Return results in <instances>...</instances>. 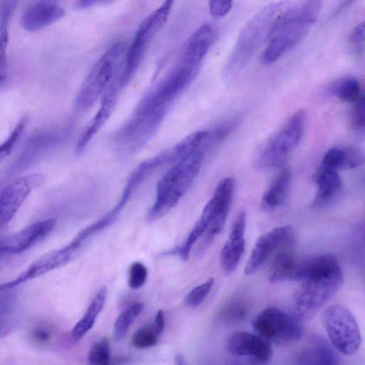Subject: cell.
Returning a JSON list of instances; mask_svg holds the SVG:
<instances>
[{
    "label": "cell",
    "mask_w": 365,
    "mask_h": 365,
    "mask_svg": "<svg viewBox=\"0 0 365 365\" xmlns=\"http://www.w3.org/2000/svg\"><path fill=\"white\" fill-rule=\"evenodd\" d=\"M322 7L320 1L289 4L274 23L267 46L261 55L262 63H274L294 47L316 23Z\"/></svg>",
    "instance_id": "cell-1"
},
{
    "label": "cell",
    "mask_w": 365,
    "mask_h": 365,
    "mask_svg": "<svg viewBox=\"0 0 365 365\" xmlns=\"http://www.w3.org/2000/svg\"><path fill=\"white\" fill-rule=\"evenodd\" d=\"M288 5L287 2L269 4L245 24L225 67L224 76L226 79L236 76L262 44L268 42L277 17Z\"/></svg>",
    "instance_id": "cell-2"
},
{
    "label": "cell",
    "mask_w": 365,
    "mask_h": 365,
    "mask_svg": "<svg viewBox=\"0 0 365 365\" xmlns=\"http://www.w3.org/2000/svg\"><path fill=\"white\" fill-rule=\"evenodd\" d=\"M205 151L200 148L185 155L160 180L155 203L147 215L148 221L160 218L178 203L197 177Z\"/></svg>",
    "instance_id": "cell-3"
},
{
    "label": "cell",
    "mask_w": 365,
    "mask_h": 365,
    "mask_svg": "<svg viewBox=\"0 0 365 365\" xmlns=\"http://www.w3.org/2000/svg\"><path fill=\"white\" fill-rule=\"evenodd\" d=\"M344 282L341 269L309 277L302 281L294 294L297 318L310 319L336 293Z\"/></svg>",
    "instance_id": "cell-4"
},
{
    "label": "cell",
    "mask_w": 365,
    "mask_h": 365,
    "mask_svg": "<svg viewBox=\"0 0 365 365\" xmlns=\"http://www.w3.org/2000/svg\"><path fill=\"white\" fill-rule=\"evenodd\" d=\"M306 120L304 110L292 114L284 126L263 146L255 165L260 170H270L282 166L299 145Z\"/></svg>",
    "instance_id": "cell-5"
},
{
    "label": "cell",
    "mask_w": 365,
    "mask_h": 365,
    "mask_svg": "<svg viewBox=\"0 0 365 365\" xmlns=\"http://www.w3.org/2000/svg\"><path fill=\"white\" fill-rule=\"evenodd\" d=\"M167 107L135 113L114 136L116 150L130 155L140 150L156 133L165 115Z\"/></svg>",
    "instance_id": "cell-6"
},
{
    "label": "cell",
    "mask_w": 365,
    "mask_h": 365,
    "mask_svg": "<svg viewBox=\"0 0 365 365\" xmlns=\"http://www.w3.org/2000/svg\"><path fill=\"white\" fill-rule=\"evenodd\" d=\"M125 44H113L98 60L83 81L75 100L79 111L90 108L105 92L114 74L117 60L125 51Z\"/></svg>",
    "instance_id": "cell-7"
},
{
    "label": "cell",
    "mask_w": 365,
    "mask_h": 365,
    "mask_svg": "<svg viewBox=\"0 0 365 365\" xmlns=\"http://www.w3.org/2000/svg\"><path fill=\"white\" fill-rule=\"evenodd\" d=\"M173 4V1H164L141 22L127 51L124 70L120 78V87L126 85L137 71L150 41L168 21Z\"/></svg>",
    "instance_id": "cell-8"
},
{
    "label": "cell",
    "mask_w": 365,
    "mask_h": 365,
    "mask_svg": "<svg viewBox=\"0 0 365 365\" xmlns=\"http://www.w3.org/2000/svg\"><path fill=\"white\" fill-rule=\"evenodd\" d=\"M322 322L333 347L341 354L352 355L359 349L361 336L359 325L345 307L334 304L322 314Z\"/></svg>",
    "instance_id": "cell-9"
},
{
    "label": "cell",
    "mask_w": 365,
    "mask_h": 365,
    "mask_svg": "<svg viewBox=\"0 0 365 365\" xmlns=\"http://www.w3.org/2000/svg\"><path fill=\"white\" fill-rule=\"evenodd\" d=\"M252 327L256 334L278 346H287L297 341L302 331L295 316L274 307L261 311L254 319Z\"/></svg>",
    "instance_id": "cell-10"
},
{
    "label": "cell",
    "mask_w": 365,
    "mask_h": 365,
    "mask_svg": "<svg viewBox=\"0 0 365 365\" xmlns=\"http://www.w3.org/2000/svg\"><path fill=\"white\" fill-rule=\"evenodd\" d=\"M234 188L235 181L232 178L222 179L217 185L212 197L205 206L199 220L183 244L168 253L178 255L183 260H187L192 246L203 235L211 221L218 216L228 215Z\"/></svg>",
    "instance_id": "cell-11"
},
{
    "label": "cell",
    "mask_w": 365,
    "mask_h": 365,
    "mask_svg": "<svg viewBox=\"0 0 365 365\" xmlns=\"http://www.w3.org/2000/svg\"><path fill=\"white\" fill-rule=\"evenodd\" d=\"M199 68L180 63L143 97L135 113L167 107L193 81Z\"/></svg>",
    "instance_id": "cell-12"
},
{
    "label": "cell",
    "mask_w": 365,
    "mask_h": 365,
    "mask_svg": "<svg viewBox=\"0 0 365 365\" xmlns=\"http://www.w3.org/2000/svg\"><path fill=\"white\" fill-rule=\"evenodd\" d=\"M83 245L74 238L64 247L51 252L36 260L16 279L0 284V291L10 289L50 271L66 265L77 257Z\"/></svg>",
    "instance_id": "cell-13"
},
{
    "label": "cell",
    "mask_w": 365,
    "mask_h": 365,
    "mask_svg": "<svg viewBox=\"0 0 365 365\" xmlns=\"http://www.w3.org/2000/svg\"><path fill=\"white\" fill-rule=\"evenodd\" d=\"M226 349L231 355L254 364H266L272 356L270 343L257 334L247 331L232 334L226 342Z\"/></svg>",
    "instance_id": "cell-14"
},
{
    "label": "cell",
    "mask_w": 365,
    "mask_h": 365,
    "mask_svg": "<svg viewBox=\"0 0 365 365\" xmlns=\"http://www.w3.org/2000/svg\"><path fill=\"white\" fill-rule=\"evenodd\" d=\"M294 236V230L290 226L277 227L260 236L251 252L245 274L250 275L257 272L273 252L290 245Z\"/></svg>",
    "instance_id": "cell-15"
},
{
    "label": "cell",
    "mask_w": 365,
    "mask_h": 365,
    "mask_svg": "<svg viewBox=\"0 0 365 365\" xmlns=\"http://www.w3.org/2000/svg\"><path fill=\"white\" fill-rule=\"evenodd\" d=\"M43 178L38 174L21 177L10 183L0 195V230L14 217L31 191Z\"/></svg>",
    "instance_id": "cell-16"
},
{
    "label": "cell",
    "mask_w": 365,
    "mask_h": 365,
    "mask_svg": "<svg viewBox=\"0 0 365 365\" xmlns=\"http://www.w3.org/2000/svg\"><path fill=\"white\" fill-rule=\"evenodd\" d=\"M245 212H240L235 217L228 240L220 252V265L227 274L235 270L243 255L245 247Z\"/></svg>",
    "instance_id": "cell-17"
},
{
    "label": "cell",
    "mask_w": 365,
    "mask_h": 365,
    "mask_svg": "<svg viewBox=\"0 0 365 365\" xmlns=\"http://www.w3.org/2000/svg\"><path fill=\"white\" fill-rule=\"evenodd\" d=\"M216 32L212 26L205 24L188 38L182 51L180 63L200 68L215 39Z\"/></svg>",
    "instance_id": "cell-18"
},
{
    "label": "cell",
    "mask_w": 365,
    "mask_h": 365,
    "mask_svg": "<svg viewBox=\"0 0 365 365\" xmlns=\"http://www.w3.org/2000/svg\"><path fill=\"white\" fill-rule=\"evenodd\" d=\"M116 100V86L113 83L104 93L98 111L82 131L76 145V154H80L84 150L89 142L110 118Z\"/></svg>",
    "instance_id": "cell-19"
},
{
    "label": "cell",
    "mask_w": 365,
    "mask_h": 365,
    "mask_svg": "<svg viewBox=\"0 0 365 365\" xmlns=\"http://www.w3.org/2000/svg\"><path fill=\"white\" fill-rule=\"evenodd\" d=\"M64 14L61 6L50 1H39L25 10L21 24L26 30L36 31L58 21Z\"/></svg>",
    "instance_id": "cell-20"
},
{
    "label": "cell",
    "mask_w": 365,
    "mask_h": 365,
    "mask_svg": "<svg viewBox=\"0 0 365 365\" xmlns=\"http://www.w3.org/2000/svg\"><path fill=\"white\" fill-rule=\"evenodd\" d=\"M314 181L317 186L313 205L324 207L332 202L340 194L342 182L338 172L322 165L314 174Z\"/></svg>",
    "instance_id": "cell-21"
},
{
    "label": "cell",
    "mask_w": 365,
    "mask_h": 365,
    "mask_svg": "<svg viewBox=\"0 0 365 365\" xmlns=\"http://www.w3.org/2000/svg\"><path fill=\"white\" fill-rule=\"evenodd\" d=\"M364 163L362 151L352 145H336L324 154L321 165L336 172L356 168Z\"/></svg>",
    "instance_id": "cell-22"
},
{
    "label": "cell",
    "mask_w": 365,
    "mask_h": 365,
    "mask_svg": "<svg viewBox=\"0 0 365 365\" xmlns=\"http://www.w3.org/2000/svg\"><path fill=\"white\" fill-rule=\"evenodd\" d=\"M290 181L289 169H282L263 194L261 200L262 207L266 210H273L282 206L287 198Z\"/></svg>",
    "instance_id": "cell-23"
},
{
    "label": "cell",
    "mask_w": 365,
    "mask_h": 365,
    "mask_svg": "<svg viewBox=\"0 0 365 365\" xmlns=\"http://www.w3.org/2000/svg\"><path fill=\"white\" fill-rule=\"evenodd\" d=\"M106 294L107 290L105 287L99 289L88 307L84 315L73 328L71 336L73 340H80L93 327L97 317L104 306Z\"/></svg>",
    "instance_id": "cell-24"
},
{
    "label": "cell",
    "mask_w": 365,
    "mask_h": 365,
    "mask_svg": "<svg viewBox=\"0 0 365 365\" xmlns=\"http://www.w3.org/2000/svg\"><path fill=\"white\" fill-rule=\"evenodd\" d=\"M316 342L299 354L297 365H338L337 357L330 346L322 341Z\"/></svg>",
    "instance_id": "cell-25"
},
{
    "label": "cell",
    "mask_w": 365,
    "mask_h": 365,
    "mask_svg": "<svg viewBox=\"0 0 365 365\" xmlns=\"http://www.w3.org/2000/svg\"><path fill=\"white\" fill-rule=\"evenodd\" d=\"M294 256L287 252H282L273 260L268 273L271 282L293 280L297 265Z\"/></svg>",
    "instance_id": "cell-26"
},
{
    "label": "cell",
    "mask_w": 365,
    "mask_h": 365,
    "mask_svg": "<svg viewBox=\"0 0 365 365\" xmlns=\"http://www.w3.org/2000/svg\"><path fill=\"white\" fill-rule=\"evenodd\" d=\"M329 92L331 96L346 103H355L362 95L359 81L352 76L334 81L329 86Z\"/></svg>",
    "instance_id": "cell-27"
},
{
    "label": "cell",
    "mask_w": 365,
    "mask_h": 365,
    "mask_svg": "<svg viewBox=\"0 0 365 365\" xmlns=\"http://www.w3.org/2000/svg\"><path fill=\"white\" fill-rule=\"evenodd\" d=\"M15 1L0 2V71L6 66V52L9 43V25L16 8Z\"/></svg>",
    "instance_id": "cell-28"
},
{
    "label": "cell",
    "mask_w": 365,
    "mask_h": 365,
    "mask_svg": "<svg viewBox=\"0 0 365 365\" xmlns=\"http://www.w3.org/2000/svg\"><path fill=\"white\" fill-rule=\"evenodd\" d=\"M18 317L14 298L0 294V339L9 334L16 325Z\"/></svg>",
    "instance_id": "cell-29"
},
{
    "label": "cell",
    "mask_w": 365,
    "mask_h": 365,
    "mask_svg": "<svg viewBox=\"0 0 365 365\" xmlns=\"http://www.w3.org/2000/svg\"><path fill=\"white\" fill-rule=\"evenodd\" d=\"M247 302L242 298H235L228 302L219 314V320L225 324H232L242 321L247 315Z\"/></svg>",
    "instance_id": "cell-30"
},
{
    "label": "cell",
    "mask_w": 365,
    "mask_h": 365,
    "mask_svg": "<svg viewBox=\"0 0 365 365\" xmlns=\"http://www.w3.org/2000/svg\"><path fill=\"white\" fill-rule=\"evenodd\" d=\"M143 305L140 302H135L123 311L116 318L114 324V336L119 341L125 337L130 327L135 319L140 314Z\"/></svg>",
    "instance_id": "cell-31"
},
{
    "label": "cell",
    "mask_w": 365,
    "mask_h": 365,
    "mask_svg": "<svg viewBox=\"0 0 365 365\" xmlns=\"http://www.w3.org/2000/svg\"><path fill=\"white\" fill-rule=\"evenodd\" d=\"M239 117H233L215 126L211 131L208 130L206 140V149L219 143L227 138L238 126Z\"/></svg>",
    "instance_id": "cell-32"
},
{
    "label": "cell",
    "mask_w": 365,
    "mask_h": 365,
    "mask_svg": "<svg viewBox=\"0 0 365 365\" xmlns=\"http://www.w3.org/2000/svg\"><path fill=\"white\" fill-rule=\"evenodd\" d=\"M88 365H110V346L107 338L92 346L88 356Z\"/></svg>",
    "instance_id": "cell-33"
},
{
    "label": "cell",
    "mask_w": 365,
    "mask_h": 365,
    "mask_svg": "<svg viewBox=\"0 0 365 365\" xmlns=\"http://www.w3.org/2000/svg\"><path fill=\"white\" fill-rule=\"evenodd\" d=\"M53 327L46 322H38L30 329L29 338L34 344L40 346H48L53 338Z\"/></svg>",
    "instance_id": "cell-34"
},
{
    "label": "cell",
    "mask_w": 365,
    "mask_h": 365,
    "mask_svg": "<svg viewBox=\"0 0 365 365\" xmlns=\"http://www.w3.org/2000/svg\"><path fill=\"white\" fill-rule=\"evenodd\" d=\"M159 336L151 324L137 329L132 335L131 344L138 349L149 348L157 344Z\"/></svg>",
    "instance_id": "cell-35"
},
{
    "label": "cell",
    "mask_w": 365,
    "mask_h": 365,
    "mask_svg": "<svg viewBox=\"0 0 365 365\" xmlns=\"http://www.w3.org/2000/svg\"><path fill=\"white\" fill-rule=\"evenodd\" d=\"M28 121L29 119L27 117L21 118L7 138L0 144V162L11 152L24 131Z\"/></svg>",
    "instance_id": "cell-36"
},
{
    "label": "cell",
    "mask_w": 365,
    "mask_h": 365,
    "mask_svg": "<svg viewBox=\"0 0 365 365\" xmlns=\"http://www.w3.org/2000/svg\"><path fill=\"white\" fill-rule=\"evenodd\" d=\"M214 283L215 279L210 278L203 284L194 287L186 295L185 298V304L190 307H199L210 292Z\"/></svg>",
    "instance_id": "cell-37"
},
{
    "label": "cell",
    "mask_w": 365,
    "mask_h": 365,
    "mask_svg": "<svg viewBox=\"0 0 365 365\" xmlns=\"http://www.w3.org/2000/svg\"><path fill=\"white\" fill-rule=\"evenodd\" d=\"M148 277L146 267L140 262H133L129 267L128 282L130 288L138 289L143 287Z\"/></svg>",
    "instance_id": "cell-38"
},
{
    "label": "cell",
    "mask_w": 365,
    "mask_h": 365,
    "mask_svg": "<svg viewBox=\"0 0 365 365\" xmlns=\"http://www.w3.org/2000/svg\"><path fill=\"white\" fill-rule=\"evenodd\" d=\"M364 94L355 102L353 110L351 122L352 125L357 131L364 132L365 125Z\"/></svg>",
    "instance_id": "cell-39"
},
{
    "label": "cell",
    "mask_w": 365,
    "mask_h": 365,
    "mask_svg": "<svg viewBox=\"0 0 365 365\" xmlns=\"http://www.w3.org/2000/svg\"><path fill=\"white\" fill-rule=\"evenodd\" d=\"M232 7V1H210L209 2V10L214 18H222L225 16Z\"/></svg>",
    "instance_id": "cell-40"
},
{
    "label": "cell",
    "mask_w": 365,
    "mask_h": 365,
    "mask_svg": "<svg viewBox=\"0 0 365 365\" xmlns=\"http://www.w3.org/2000/svg\"><path fill=\"white\" fill-rule=\"evenodd\" d=\"M350 42L359 46L364 43V21L359 23L351 31L350 34Z\"/></svg>",
    "instance_id": "cell-41"
},
{
    "label": "cell",
    "mask_w": 365,
    "mask_h": 365,
    "mask_svg": "<svg viewBox=\"0 0 365 365\" xmlns=\"http://www.w3.org/2000/svg\"><path fill=\"white\" fill-rule=\"evenodd\" d=\"M153 329L156 331V333L160 336L162 334L164 327H165V317L163 312L162 310H159L155 317L154 322L152 324Z\"/></svg>",
    "instance_id": "cell-42"
},
{
    "label": "cell",
    "mask_w": 365,
    "mask_h": 365,
    "mask_svg": "<svg viewBox=\"0 0 365 365\" xmlns=\"http://www.w3.org/2000/svg\"><path fill=\"white\" fill-rule=\"evenodd\" d=\"M97 1L93 0H80L75 2V7L78 9H83L94 5Z\"/></svg>",
    "instance_id": "cell-43"
},
{
    "label": "cell",
    "mask_w": 365,
    "mask_h": 365,
    "mask_svg": "<svg viewBox=\"0 0 365 365\" xmlns=\"http://www.w3.org/2000/svg\"><path fill=\"white\" fill-rule=\"evenodd\" d=\"M175 365H187L185 358L181 354H178L175 357Z\"/></svg>",
    "instance_id": "cell-44"
},
{
    "label": "cell",
    "mask_w": 365,
    "mask_h": 365,
    "mask_svg": "<svg viewBox=\"0 0 365 365\" xmlns=\"http://www.w3.org/2000/svg\"><path fill=\"white\" fill-rule=\"evenodd\" d=\"M226 365H242V364L240 363H238L236 361H232V362L227 364Z\"/></svg>",
    "instance_id": "cell-45"
},
{
    "label": "cell",
    "mask_w": 365,
    "mask_h": 365,
    "mask_svg": "<svg viewBox=\"0 0 365 365\" xmlns=\"http://www.w3.org/2000/svg\"><path fill=\"white\" fill-rule=\"evenodd\" d=\"M3 78V76L1 75H0V81L2 80Z\"/></svg>",
    "instance_id": "cell-46"
}]
</instances>
